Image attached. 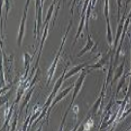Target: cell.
<instances>
[{
	"mask_svg": "<svg viewBox=\"0 0 131 131\" xmlns=\"http://www.w3.org/2000/svg\"><path fill=\"white\" fill-rule=\"evenodd\" d=\"M56 0H53V1H52V3L51 4V6L49 7L47 16H46V19H45V21H44V25L49 24V21H50L51 19H52V14H53V11H54V8H56Z\"/></svg>",
	"mask_w": 131,
	"mask_h": 131,
	"instance_id": "obj_13",
	"label": "cell"
},
{
	"mask_svg": "<svg viewBox=\"0 0 131 131\" xmlns=\"http://www.w3.org/2000/svg\"><path fill=\"white\" fill-rule=\"evenodd\" d=\"M124 65H125V60H123L121 63V65L117 66L116 71H115V74H114V78H113V81L111 82V84H113L115 82H117L119 78H122V76L123 75L124 73Z\"/></svg>",
	"mask_w": 131,
	"mask_h": 131,
	"instance_id": "obj_11",
	"label": "cell"
},
{
	"mask_svg": "<svg viewBox=\"0 0 131 131\" xmlns=\"http://www.w3.org/2000/svg\"><path fill=\"white\" fill-rule=\"evenodd\" d=\"M26 18H27V10H24L23 18H21V20H20L19 35H18V45L19 46H20L21 43H23V39H24V32H25V21H26Z\"/></svg>",
	"mask_w": 131,
	"mask_h": 131,
	"instance_id": "obj_6",
	"label": "cell"
},
{
	"mask_svg": "<svg viewBox=\"0 0 131 131\" xmlns=\"http://www.w3.org/2000/svg\"><path fill=\"white\" fill-rule=\"evenodd\" d=\"M48 30H49V24L44 25V31H43L42 39H41V43H40V46H39V52H38L37 60H36L35 66H34V68H33V70H32V74L35 72V70L37 69V67H38V63H39V59H40V56H41V52H42L43 47H44V44H45V41H46L47 36H48Z\"/></svg>",
	"mask_w": 131,
	"mask_h": 131,
	"instance_id": "obj_5",
	"label": "cell"
},
{
	"mask_svg": "<svg viewBox=\"0 0 131 131\" xmlns=\"http://www.w3.org/2000/svg\"><path fill=\"white\" fill-rule=\"evenodd\" d=\"M89 71H88V69H83V70L81 71V74H80L79 78L77 79L76 81L75 84H74V89H73V94H72V99H71V103L69 105V107L67 108V110H66L65 114L63 115V117H62V122H61V126H60V130L63 129V126H64V122H65V119H66V117H67V115H68V113L70 111L71 107L73 106V103H74V101H75L76 97L78 96V94H79L80 90L82 89V86H83V84H84V81L85 79V77L88 75V73H89Z\"/></svg>",
	"mask_w": 131,
	"mask_h": 131,
	"instance_id": "obj_1",
	"label": "cell"
},
{
	"mask_svg": "<svg viewBox=\"0 0 131 131\" xmlns=\"http://www.w3.org/2000/svg\"><path fill=\"white\" fill-rule=\"evenodd\" d=\"M130 113H131V107L129 108L127 111H124V113H123V114L122 115V117H121V118H119V119H123V118L126 117V116H128Z\"/></svg>",
	"mask_w": 131,
	"mask_h": 131,
	"instance_id": "obj_21",
	"label": "cell"
},
{
	"mask_svg": "<svg viewBox=\"0 0 131 131\" xmlns=\"http://www.w3.org/2000/svg\"><path fill=\"white\" fill-rule=\"evenodd\" d=\"M117 23L119 24V19H121V9H122V0H117Z\"/></svg>",
	"mask_w": 131,
	"mask_h": 131,
	"instance_id": "obj_19",
	"label": "cell"
},
{
	"mask_svg": "<svg viewBox=\"0 0 131 131\" xmlns=\"http://www.w3.org/2000/svg\"><path fill=\"white\" fill-rule=\"evenodd\" d=\"M31 59H32V57H30V56L28 54L27 52H24V68L26 69V73H27L28 69H29V64H30Z\"/></svg>",
	"mask_w": 131,
	"mask_h": 131,
	"instance_id": "obj_17",
	"label": "cell"
},
{
	"mask_svg": "<svg viewBox=\"0 0 131 131\" xmlns=\"http://www.w3.org/2000/svg\"><path fill=\"white\" fill-rule=\"evenodd\" d=\"M74 89V85H72V86H68V88H66V89H64L62 91H60L59 93L56 94V96L54 97V99L52 100V104H51V106H50V108H49V110H48V114H47V118L49 117V116H50V114H51V112H52V110L53 109V107L56 106V104L58 103L60 100H62V99L65 97L66 95H68V93L70 92L72 89Z\"/></svg>",
	"mask_w": 131,
	"mask_h": 131,
	"instance_id": "obj_4",
	"label": "cell"
},
{
	"mask_svg": "<svg viewBox=\"0 0 131 131\" xmlns=\"http://www.w3.org/2000/svg\"><path fill=\"white\" fill-rule=\"evenodd\" d=\"M128 130H131V127H130V128H128Z\"/></svg>",
	"mask_w": 131,
	"mask_h": 131,
	"instance_id": "obj_25",
	"label": "cell"
},
{
	"mask_svg": "<svg viewBox=\"0 0 131 131\" xmlns=\"http://www.w3.org/2000/svg\"><path fill=\"white\" fill-rule=\"evenodd\" d=\"M110 54H111V50L109 51V52H108L107 54L101 56V58L96 63H93V64H90V65L88 66V68L89 69H103L105 64H107L108 61H109Z\"/></svg>",
	"mask_w": 131,
	"mask_h": 131,
	"instance_id": "obj_7",
	"label": "cell"
},
{
	"mask_svg": "<svg viewBox=\"0 0 131 131\" xmlns=\"http://www.w3.org/2000/svg\"><path fill=\"white\" fill-rule=\"evenodd\" d=\"M125 83H126V75H123V76H122V78H121V80H119V83H118V84H117V95H118V93H119V90L123 88V85L125 84Z\"/></svg>",
	"mask_w": 131,
	"mask_h": 131,
	"instance_id": "obj_16",
	"label": "cell"
},
{
	"mask_svg": "<svg viewBox=\"0 0 131 131\" xmlns=\"http://www.w3.org/2000/svg\"><path fill=\"white\" fill-rule=\"evenodd\" d=\"M66 72H67V68L65 67V69L63 70L62 72V74L61 76L57 79V81L56 82V84H54V86H53V89H52V93L51 95L48 97L47 101H46V103L44 104V106H43V109H46V110H49V108L51 106V104H52V100L54 99V97L56 96V94H57V91H58V89H60V86L62 85L63 84V81H64V77H65V74Z\"/></svg>",
	"mask_w": 131,
	"mask_h": 131,
	"instance_id": "obj_3",
	"label": "cell"
},
{
	"mask_svg": "<svg viewBox=\"0 0 131 131\" xmlns=\"http://www.w3.org/2000/svg\"><path fill=\"white\" fill-rule=\"evenodd\" d=\"M33 91H34V88H31V89L28 90V92L26 93V96L24 97V103L21 104V106H20V109H19V115L21 113V111L24 110V108L28 104V102H29V100H30V98H31V96H32V93H33Z\"/></svg>",
	"mask_w": 131,
	"mask_h": 131,
	"instance_id": "obj_15",
	"label": "cell"
},
{
	"mask_svg": "<svg viewBox=\"0 0 131 131\" xmlns=\"http://www.w3.org/2000/svg\"><path fill=\"white\" fill-rule=\"evenodd\" d=\"M89 64L88 63V62H84V63H81V64H79V65H76V66H74V67H72L70 70H68L67 72H66L65 77H64V80L69 79V78H71L72 76L76 75L77 73L81 72L83 69H84V68H88V66H89Z\"/></svg>",
	"mask_w": 131,
	"mask_h": 131,
	"instance_id": "obj_8",
	"label": "cell"
},
{
	"mask_svg": "<svg viewBox=\"0 0 131 131\" xmlns=\"http://www.w3.org/2000/svg\"><path fill=\"white\" fill-rule=\"evenodd\" d=\"M123 27H124V19L122 18V21L118 24V26H117V35H116V39L114 41V50H117V46H118V41H119V37L122 36V32H123Z\"/></svg>",
	"mask_w": 131,
	"mask_h": 131,
	"instance_id": "obj_12",
	"label": "cell"
},
{
	"mask_svg": "<svg viewBox=\"0 0 131 131\" xmlns=\"http://www.w3.org/2000/svg\"><path fill=\"white\" fill-rule=\"evenodd\" d=\"M104 16L106 19L109 18V0H105V7H104Z\"/></svg>",
	"mask_w": 131,
	"mask_h": 131,
	"instance_id": "obj_18",
	"label": "cell"
},
{
	"mask_svg": "<svg viewBox=\"0 0 131 131\" xmlns=\"http://www.w3.org/2000/svg\"><path fill=\"white\" fill-rule=\"evenodd\" d=\"M29 3H30V0H26V4H25V7H24V10H27V11H28V7H29Z\"/></svg>",
	"mask_w": 131,
	"mask_h": 131,
	"instance_id": "obj_22",
	"label": "cell"
},
{
	"mask_svg": "<svg viewBox=\"0 0 131 131\" xmlns=\"http://www.w3.org/2000/svg\"><path fill=\"white\" fill-rule=\"evenodd\" d=\"M106 24H107V41L109 44V47L111 48L113 42H114V39H113L112 29H111V24H110V19H106Z\"/></svg>",
	"mask_w": 131,
	"mask_h": 131,
	"instance_id": "obj_14",
	"label": "cell"
},
{
	"mask_svg": "<svg viewBox=\"0 0 131 131\" xmlns=\"http://www.w3.org/2000/svg\"><path fill=\"white\" fill-rule=\"evenodd\" d=\"M18 116L19 114H16L14 117V121H13V123H12V127H11V130L15 131L16 130V125H17V119H18Z\"/></svg>",
	"mask_w": 131,
	"mask_h": 131,
	"instance_id": "obj_20",
	"label": "cell"
},
{
	"mask_svg": "<svg viewBox=\"0 0 131 131\" xmlns=\"http://www.w3.org/2000/svg\"><path fill=\"white\" fill-rule=\"evenodd\" d=\"M127 18H129V19H131V11H130V13L128 14V17H127Z\"/></svg>",
	"mask_w": 131,
	"mask_h": 131,
	"instance_id": "obj_24",
	"label": "cell"
},
{
	"mask_svg": "<svg viewBox=\"0 0 131 131\" xmlns=\"http://www.w3.org/2000/svg\"><path fill=\"white\" fill-rule=\"evenodd\" d=\"M71 26H72V19H70V21H69V24H68V27H67V30H66L65 32V35H64V37L62 39V42H61V45L59 49H58V52L56 53V57H54V59L52 61V65L50 67V69H49V72H48V81H47V85H49L50 84V82L52 81V79L53 78V75H54V72L56 70V65H57V62L59 60V58H60V56H61V52H62V50H63V47H64V44H65V41L66 39H67V36H68V34H69V31H70L71 29Z\"/></svg>",
	"mask_w": 131,
	"mask_h": 131,
	"instance_id": "obj_2",
	"label": "cell"
},
{
	"mask_svg": "<svg viewBox=\"0 0 131 131\" xmlns=\"http://www.w3.org/2000/svg\"><path fill=\"white\" fill-rule=\"evenodd\" d=\"M95 47V44H94V41L93 39L91 38V35L89 34V37H88V41H86V44L84 45V47L78 53H77V57H81V56H83L84 53H86V52L90 51V50H92L93 48Z\"/></svg>",
	"mask_w": 131,
	"mask_h": 131,
	"instance_id": "obj_9",
	"label": "cell"
},
{
	"mask_svg": "<svg viewBox=\"0 0 131 131\" xmlns=\"http://www.w3.org/2000/svg\"><path fill=\"white\" fill-rule=\"evenodd\" d=\"M130 1H131V0H126V6L129 4V3H130Z\"/></svg>",
	"mask_w": 131,
	"mask_h": 131,
	"instance_id": "obj_23",
	"label": "cell"
},
{
	"mask_svg": "<svg viewBox=\"0 0 131 131\" xmlns=\"http://www.w3.org/2000/svg\"><path fill=\"white\" fill-rule=\"evenodd\" d=\"M104 93H105V90L102 89V90H101V93H100V96H99L98 98H97V100L94 102V104L92 105V107L90 108L88 117H90L91 116H93V115H95V114H97L99 108H100V105H101V101H102V99H103Z\"/></svg>",
	"mask_w": 131,
	"mask_h": 131,
	"instance_id": "obj_10",
	"label": "cell"
}]
</instances>
